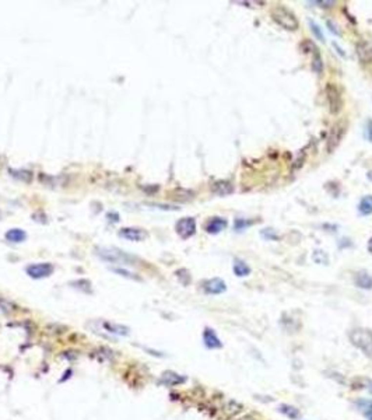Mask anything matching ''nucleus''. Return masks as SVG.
Wrapping results in <instances>:
<instances>
[{
	"label": "nucleus",
	"mask_w": 372,
	"mask_h": 420,
	"mask_svg": "<svg viewBox=\"0 0 372 420\" xmlns=\"http://www.w3.org/2000/svg\"><path fill=\"white\" fill-rule=\"evenodd\" d=\"M315 4H322V7H331L333 4H336V1H313Z\"/></svg>",
	"instance_id": "bb28decb"
},
{
	"label": "nucleus",
	"mask_w": 372,
	"mask_h": 420,
	"mask_svg": "<svg viewBox=\"0 0 372 420\" xmlns=\"http://www.w3.org/2000/svg\"><path fill=\"white\" fill-rule=\"evenodd\" d=\"M119 237H122V238L127 240V241L140 242L145 241L147 234H145V230L137 229V227H124V229L119 231Z\"/></svg>",
	"instance_id": "6e6552de"
},
{
	"label": "nucleus",
	"mask_w": 372,
	"mask_h": 420,
	"mask_svg": "<svg viewBox=\"0 0 372 420\" xmlns=\"http://www.w3.org/2000/svg\"><path fill=\"white\" fill-rule=\"evenodd\" d=\"M364 416H365V418H367L368 420H372V412H370V413H365Z\"/></svg>",
	"instance_id": "c756f323"
},
{
	"label": "nucleus",
	"mask_w": 372,
	"mask_h": 420,
	"mask_svg": "<svg viewBox=\"0 0 372 420\" xmlns=\"http://www.w3.org/2000/svg\"><path fill=\"white\" fill-rule=\"evenodd\" d=\"M350 342L352 346L360 349L367 357L372 358V331L367 328H357L350 332Z\"/></svg>",
	"instance_id": "f257e3e1"
},
{
	"label": "nucleus",
	"mask_w": 372,
	"mask_h": 420,
	"mask_svg": "<svg viewBox=\"0 0 372 420\" xmlns=\"http://www.w3.org/2000/svg\"><path fill=\"white\" fill-rule=\"evenodd\" d=\"M97 255L105 261V262H111V263H121V265H136L135 262H137V258L136 256H132L126 252L121 251L118 248H97Z\"/></svg>",
	"instance_id": "f03ea898"
},
{
	"label": "nucleus",
	"mask_w": 372,
	"mask_h": 420,
	"mask_svg": "<svg viewBox=\"0 0 372 420\" xmlns=\"http://www.w3.org/2000/svg\"><path fill=\"white\" fill-rule=\"evenodd\" d=\"M55 271L53 265L49 262L45 263H34V265H30L27 266L25 272L27 274L32 277V279H43V277H48L51 276L52 273Z\"/></svg>",
	"instance_id": "423d86ee"
},
{
	"label": "nucleus",
	"mask_w": 372,
	"mask_h": 420,
	"mask_svg": "<svg viewBox=\"0 0 372 420\" xmlns=\"http://www.w3.org/2000/svg\"><path fill=\"white\" fill-rule=\"evenodd\" d=\"M333 46H334V48H336V49H337V52L340 53L341 56H344V55H346V53L343 52V51H341V48H339V46H337V45H336V43H333Z\"/></svg>",
	"instance_id": "c85d7f7f"
},
{
	"label": "nucleus",
	"mask_w": 372,
	"mask_h": 420,
	"mask_svg": "<svg viewBox=\"0 0 372 420\" xmlns=\"http://www.w3.org/2000/svg\"><path fill=\"white\" fill-rule=\"evenodd\" d=\"M354 283L357 287L364 289V290H371L372 289V276L365 271L358 272L354 276Z\"/></svg>",
	"instance_id": "ddd939ff"
},
{
	"label": "nucleus",
	"mask_w": 372,
	"mask_h": 420,
	"mask_svg": "<svg viewBox=\"0 0 372 420\" xmlns=\"http://www.w3.org/2000/svg\"><path fill=\"white\" fill-rule=\"evenodd\" d=\"M312 69H313V72L318 74H322V72H323V62H322V58H321V53L315 52V55H313V63H312Z\"/></svg>",
	"instance_id": "4be33fe9"
},
{
	"label": "nucleus",
	"mask_w": 372,
	"mask_h": 420,
	"mask_svg": "<svg viewBox=\"0 0 372 420\" xmlns=\"http://www.w3.org/2000/svg\"><path fill=\"white\" fill-rule=\"evenodd\" d=\"M326 98H328V104H329V109L333 115H337L341 111L343 106V101H341V95L339 88L334 84H328L326 85Z\"/></svg>",
	"instance_id": "39448f33"
},
{
	"label": "nucleus",
	"mask_w": 372,
	"mask_h": 420,
	"mask_svg": "<svg viewBox=\"0 0 372 420\" xmlns=\"http://www.w3.org/2000/svg\"><path fill=\"white\" fill-rule=\"evenodd\" d=\"M232 269H234L235 276H238V277H245V276H248L249 273H250L249 265L247 262H244L242 259H235Z\"/></svg>",
	"instance_id": "dca6fc26"
},
{
	"label": "nucleus",
	"mask_w": 372,
	"mask_h": 420,
	"mask_svg": "<svg viewBox=\"0 0 372 420\" xmlns=\"http://www.w3.org/2000/svg\"><path fill=\"white\" fill-rule=\"evenodd\" d=\"M346 129H347V122L346 121H341V122H337L336 125L331 126V132H329V136H328V142H326V148L329 153H333L337 146L340 145L341 139L346 133Z\"/></svg>",
	"instance_id": "20e7f679"
},
{
	"label": "nucleus",
	"mask_w": 372,
	"mask_h": 420,
	"mask_svg": "<svg viewBox=\"0 0 372 420\" xmlns=\"http://www.w3.org/2000/svg\"><path fill=\"white\" fill-rule=\"evenodd\" d=\"M228 226V223L226 219L223 217H213L210 220L207 221L206 224V231L208 234H218L221 231L224 230Z\"/></svg>",
	"instance_id": "9b49d317"
},
{
	"label": "nucleus",
	"mask_w": 372,
	"mask_h": 420,
	"mask_svg": "<svg viewBox=\"0 0 372 420\" xmlns=\"http://www.w3.org/2000/svg\"><path fill=\"white\" fill-rule=\"evenodd\" d=\"M271 19L274 22H277L281 28L289 30V31H295L300 25L295 14L284 6H276L271 10Z\"/></svg>",
	"instance_id": "7ed1b4c3"
},
{
	"label": "nucleus",
	"mask_w": 372,
	"mask_h": 420,
	"mask_svg": "<svg viewBox=\"0 0 372 420\" xmlns=\"http://www.w3.org/2000/svg\"><path fill=\"white\" fill-rule=\"evenodd\" d=\"M368 251H370L372 253V238H371V240H370V242H368Z\"/></svg>",
	"instance_id": "7c9ffc66"
},
{
	"label": "nucleus",
	"mask_w": 372,
	"mask_h": 420,
	"mask_svg": "<svg viewBox=\"0 0 372 420\" xmlns=\"http://www.w3.org/2000/svg\"><path fill=\"white\" fill-rule=\"evenodd\" d=\"M326 25H328V27H329V30H331V31L333 32V34H336V35H339V31H337V30H336V25H334V24H333V22H331V20H328V21H326Z\"/></svg>",
	"instance_id": "cd10ccee"
},
{
	"label": "nucleus",
	"mask_w": 372,
	"mask_h": 420,
	"mask_svg": "<svg viewBox=\"0 0 372 420\" xmlns=\"http://www.w3.org/2000/svg\"><path fill=\"white\" fill-rule=\"evenodd\" d=\"M310 30H312V32H313V35H315V37H316V38H318L319 41H322V42L325 41V37H323V32H322L321 27H319V25H318L316 22H313V21H312V20H310Z\"/></svg>",
	"instance_id": "5701e85b"
},
{
	"label": "nucleus",
	"mask_w": 372,
	"mask_h": 420,
	"mask_svg": "<svg viewBox=\"0 0 372 420\" xmlns=\"http://www.w3.org/2000/svg\"><path fill=\"white\" fill-rule=\"evenodd\" d=\"M186 381L185 377L176 374L174 371H165L163 376H161V384H164L166 387H174V385H179V384H184Z\"/></svg>",
	"instance_id": "f8f14e48"
},
{
	"label": "nucleus",
	"mask_w": 372,
	"mask_h": 420,
	"mask_svg": "<svg viewBox=\"0 0 372 420\" xmlns=\"http://www.w3.org/2000/svg\"><path fill=\"white\" fill-rule=\"evenodd\" d=\"M279 412L283 413L284 416H287L289 419L291 420H298L301 419V412L298 408L292 406V405H289V403H283L279 406Z\"/></svg>",
	"instance_id": "4468645a"
},
{
	"label": "nucleus",
	"mask_w": 372,
	"mask_h": 420,
	"mask_svg": "<svg viewBox=\"0 0 372 420\" xmlns=\"http://www.w3.org/2000/svg\"><path fill=\"white\" fill-rule=\"evenodd\" d=\"M252 224V221H247V220H242V219H238L237 221H235V230H242L244 227H247V226H250Z\"/></svg>",
	"instance_id": "a878e982"
},
{
	"label": "nucleus",
	"mask_w": 372,
	"mask_h": 420,
	"mask_svg": "<svg viewBox=\"0 0 372 420\" xmlns=\"http://www.w3.org/2000/svg\"><path fill=\"white\" fill-rule=\"evenodd\" d=\"M175 229L181 238L187 240L196 232V220L193 217H184L176 223Z\"/></svg>",
	"instance_id": "0eeeda50"
},
{
	"label": "nucleus",
	"mask_w": 372,
	"mask_h": 420,
	"mask_svg": "<svg viewBox=\"0 0 372 420\" xmlns=\"http://www.w3.org/2000/svg\"><path fill=\"white\" fill-rule=\"evenodd\" d=\"M213 192H216L220 196H226V195H229L232 192V185L227 182V181H217L214 182L213 185Z\"/></svg>",
	"instance_id": "2eb2a0df"
},
{
	"label": "nucleus",
	"mask_w": 372,
	"mask_h": 420,
	"mask_svg": "<svg viewBox=\"0 0 372 420\" xmlns=\"http://www.w3.org/2000/svg\"><path fill=\"white\" fill-rule=\"evenodd\" d=\"M112 271H114L115 273H118V274H121V276H124V277H127V279H133V280H140V277H137L135 273L127 272V271H124V269H118V268H112Z\"/></svg>",
	"instance_id": "b1692460"
},
{
	"label": "nucleus",
	"mask_w": 372,
	"mask_h": 420,
	"mask_svg": "<svg viewBox=\"0 0 372 420\" xmlns=\"http://www.w3.org/2000/svg\"><path fill=\"white\" fill-rule=\"evenodd\" d=\"M27 238L25 231L20 230V229H11L6 232V240L11 242H22Z\"/></svg>",
	"instance_id": "f3484780"
},
{
	"label": "nucleus",
	"mask_w": 372,
	"mask_h": 420,
	"mask_svg": "<svg viewBox=\"0 0 372 420\" xmlns=\"http://www.w3.org/2000/svg\"><path fill=\"white\" fill-rule=\"evenodd\" d=\"M355 406L361 410L362 413H370L372 412V399H358L355 400Z\"/></svg>",
	"instance_id": "412c9836"
},
{
	"label": "nucleus",
	"mask_w": 372,
	"mask_h": 420,
	"mask_svg": "<svg viewBox=\"0 0 372 420\" xmlns=\"http://www.w3.org/2000/svg\"><path fill=\"white\" fill-rule=\"evenodd\" d=\"M9 172L11 174V177L21 179L22 182H30L32 178L31 172H30V171H25V169H9Z\"/></svg>",
	"instance_id": "aec40b11"
},
{
	"label": "nucleus",
	"mask_w": 372,
	"mask_h": 420,
	"mask_svg": "<svg viewBox=\"0 0 372 420\" xmlns=\"http://www.w3.org/2000/svg\"><path fill=\"white\" fill-rule=\"evenodd\" d=\"M203 342H205L207 349H221L223 347V342L220 340V337L214 332V329H211L208 326L205 328V331H203Z\"/></svg>",
	"instance_id": "9d476101"
},
{
	"label": "nucleus",
	"mask_w": 372,
	"mask_h": 420,
	"mask_svg": "<svg viewBox=\"0 0 372 420\" xmlns=\"http://www.w3.org/2000/svg\"><path fill=\"white\" fill-rule=\"evenodd\" d=\"M365 137H367L368 142L372 143V119H370L367 122V125H365Z\"/></svg>",
	"instance_id": "393cba45"
},
{
	"label": "nucleus",
	"mask_w": 372,
	"mask_h": 420,
	"mask_svg": "<svg viewBox=\"0 0 372 420\" xmlns=\"http://www.w3.org/2000/svg\"><path fill=\"white\" fill-rule=\"evenodd\" d=\"M358 211L362 216H368V214H372V196L371 195H367L364 196L358 205Z\"/></svg>",
	"instance_id": "a211bd4d"
},
{
	"label": "nucleus",
	"mask_w": 372,
	"mask_h": 420,
	"mask_svg": "<svg viewBox=\"0 0 372 420\" xmlns=\"http://www.w3.org/2000/svg\"><path fill=\"white\" fill-rule=\"evenodd\" d=\"M103 328L111 332V334H116V335H129V328L122 325H116V324H111V322H103Z\"/></svg>",
	"instance_id": "6ab92c4d"
},
{
	"label": "nucleus",
	"mask_w": 372,
	"mask_h": 420,
	"mask_svg": "<svg viewBox=\"0 0 372 420\" xmlns=\"http://www.w3.org/2000/svg\"><path fill=\"white\" fill-rule=\"evenodd\" d=\"M203 290L206 294H211V295H216V294H221L224 293L227 290V284L224 283L223 279L220 277H214V279H210V280H206L203 283Z\"/></svg>",
	"instance_id": "1a4fd4ad"
}]
</instances>
